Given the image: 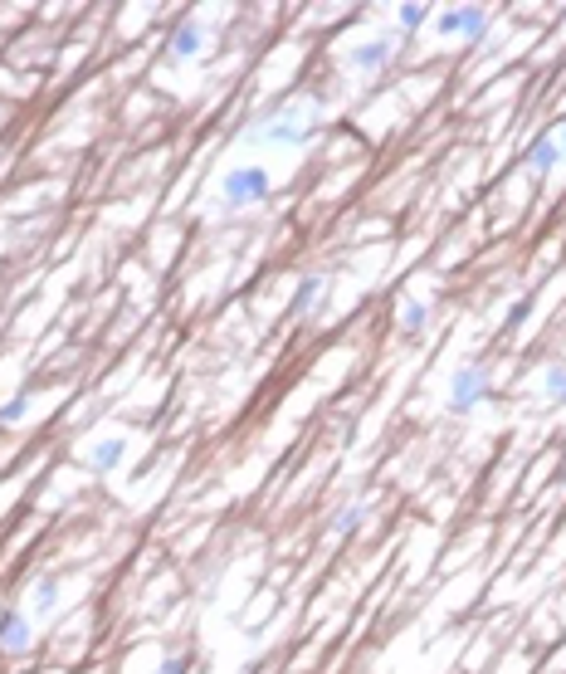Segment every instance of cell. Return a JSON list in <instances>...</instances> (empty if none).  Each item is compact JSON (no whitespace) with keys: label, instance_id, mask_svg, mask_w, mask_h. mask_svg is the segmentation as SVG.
Segmentation results:
<instances>
[{"label":"cell","instance_id":"cell-1","mask_svg":"<svg viewBox=\"0 0 566 674\" xmlns=\"http://www.w3.org/2000/svg\"><path fill=\"white\" fill-rule=\"evenodd\" d=\"M484 401H493V371H488V362H464L450 377V416H474Z\"/></svg>","mask_w":566,"mask_h":674},{"label":"cell","instance_id":"cell-2","mask_svg":"<svg viewBox=\"0 0 566 674\" xmlns=\"http://www.w3.org/2000/svg\"><path fill=\"white\" fill-rule=\"evenodd\" d=\"M274 191V176L264 172V166H230V172L220 176V201L230 211L239 206H264Z\"/></svg>","mask_w":566,"mask_h":674},{"label":"cell","instance_id":"cell-3","mask_svg":"<svg viewBox=\"0 0 566 674\" xmlns=\"http://www.w3.org/2000/svg\"><path fill=\"white\" fill-rule=\"evenodd\" d=\"M430 25L440 30V40H478V34L488 30V15L478 5H454V10L430 15Z\"/></svg>","mask_w":566,"mask_h":674},{"label":"cell","instance_id":"cell-4","mask_svg":"<svg viewBox=\"0 0 566 674\" xmlns=\"http://www.w3.org/2000/svg\"><path fill=\"white\" fill-rule=\"evenodd\" d=\"M259 137L264 142H283V147H303V142L318 137V117H312V113H288V117H279V123L259 127Z\"/></svg>","mask_w":566,"mask_h":674},{"label":"cell","instance_id":"cell-5","mask_svg":"<svg viewBox=\"0 0 566 674\" xmlns=\"http://www.w3.org/2000/svg\"><path fill=\"white\" fill-rule=\"evenodd\" d=\"M34 645V631L20 611H0V655H25Z\"/></svg>","mask_w":566,"mask_h":674},{"label":"cell","instance_id":"cell-6","mask_svg":"<svg viewBox=\"0 0 566 674\" xmlns=\"http://www.w3.org/2000/svg\"><path fill=\"white\" fill-rule=\"evenodd\" d=\"M391 59H395V44L391 40H367V44H357V50H352V69H357L361 79H371V74H381Z\"/></svg>","mask_w":566,"mask_h":674},{"label":"cell","instance_id":"cell-7","mask_svg":"<svg viewBox=\"0 0 566 674\" xmlns=\"http://www.w3.org/2000/svg\"><path fill=\"white\" fill-rule=\"evenodd\" d=\"M123 454H127V440H98L93 450H83V464H88L93 474H107Z\"/></svg>","mask_w":566,"mask_h":674},{"label":"cell","instance_id":"cell-8","mask_svg":"<svg viewBox=\"0 0 566 674\" xmlns=\"http://www.w3.org/2000/svg\"><path fill=\"white\" fill-rule=\"evenodd\" d=\"M561 162H566V152H561V142L552 137V132L527 147V166H533V172H552V166H561Z\"/></svg>","mask_w":566,"mask_h":674},{"label":"cell","instance_id":"cell-9","mask_svg":"<svg viewBox=\"0 0 566 674\" xmlns=\"http://www.w3.org/2000/svg\"><path fill=\"white\" fill-rule=\"evenodd\" d=\"M328 304V279L322 274H308V279H298V294H293V313H312Z\"/></svg>","mask_w":566,"mask_h":674},{"label":"cell","instance_id":"cell-10","mask_svg":"<svg viewBox=\"0 0 566 674\" xmlns=\"http://www.w3.org/2000/svg\"><path fill=\"white\" fill-rule=\"evenodd\" d=\"M395 318H401V337H405V342H420V337H425V328H430V308L420 304V298L401 304V313H395Z\"/></svg>","mask_w":566,"mask_h":674},{"label":"cell","instance_id":"cell-11","mask_svg":"<svg viewBox=\"0 0 566 674\" xmlns=\"http://www.w3.org/2000/svg\"><path fill=\"white\" fill-rule=\"evenodd\" d=\"M200 50H206V30H200L196 20H186V25L176 30V40H172V59H196Z\"/></svg>","mask_w":566,"mask_h":674},{"label":"cell","instance_id":"cell-12","mask_svg":"<svg viewBox=\"0 0 566 674\" xmlns=\"http://www.w3.org/2000/svg\"><path fill=\"white\" fill-rule=\"evenodd\" d=\"M542 396H547L552 406H566V362H552L542 371Z\"/></svg>","mask_w":566,"mask_h":674},{"label":"cell","instance_id":"cell-13","mask_svg":"<svg viewBox=\"0 0 566 674\" xmlns=\"http://www.w3.org/2000/svg\"><path fill=\"white\" fill-rule=\"evenodd\" d=\"M361 519H367V503H342V509H337V519H332V533L337 538H352L357 528H361Z\"/></svg>","mask_w":566,"mask_h":674},{"label":"cell","instance_id":"cell-14","mask_svg":"<svg viewBox=\"0 0 566 674\" xmlns=\"http://www.w3.org/2000/svg\"><path fill=\"white\" fill-rule=\"evenodd\" d=\"M34 606H40V611L59 606V582H54V576H44V582L34 586Z\"/></svg>","mask_w":566,"mask_h":674},{"label":"cell","instance_id":"cell-15","mask_svg":"<svg viewBox=\"0 0 566 674\" xmlns=\"http://www.w3.org/2000/svg\"><path fill=\"white\" fill-rule=\"evenodd\" d=\"M25 411H30V401H25V396L5 401V406H0V426H20V420H25Z\"/></svg>","mask_w":566,"mask_h":674},{"label":"cell","instance_id":"cell-16","mask_svg":"<svg viewBox=\"0 0 566 674\" xmlns=\"http://www.w3.org/2000/svg\"><path fill=\"white\" fill-rule=\"evenodd\" d=\"M430 25V5H401V30H420Z\"/></svg>","mask_w":566,"mask_h":674},{"label":"cell","instance_id":"cell-17","mask_svg":"<svg viewBox=\"0 0 566 674\" xmlns=\"http://www.w3.org/2000/svg\"><path fill=\"white\" fill-rule=\"evenodd\" d=\"M527 313H533V298H523V304H513V308H508V323H503V328H508V332H517V328H523V323H527Z\"/></svg>","mask_w":566,"mask_h":674},{"label":"cell","instance_id":"cell-18","mask_svg":"<svg viewBox=\"0 0 566 674\" xmlns=\"http://www.w3.org/2000/svg\"><path fill=\"white\" fill-rule=\"evenodd\" d=\"M186 669H190V655H172V660H162L156 674H186Z\"/></svg>","mask_w":566,"mask_h":674},{"label":"cell","instance_id":"cell-19","mask_svg":"<svg viewBox=\"0 0 566 674\" xmlns=\"http://www.w3.org/2000/svg\"><path fill=\"white\" fill-rule=\"evenodd\" d=\"M561 152H566V127H561Z\"/></svg>","mask_w":566,"mask_h":674}]
</instances>
